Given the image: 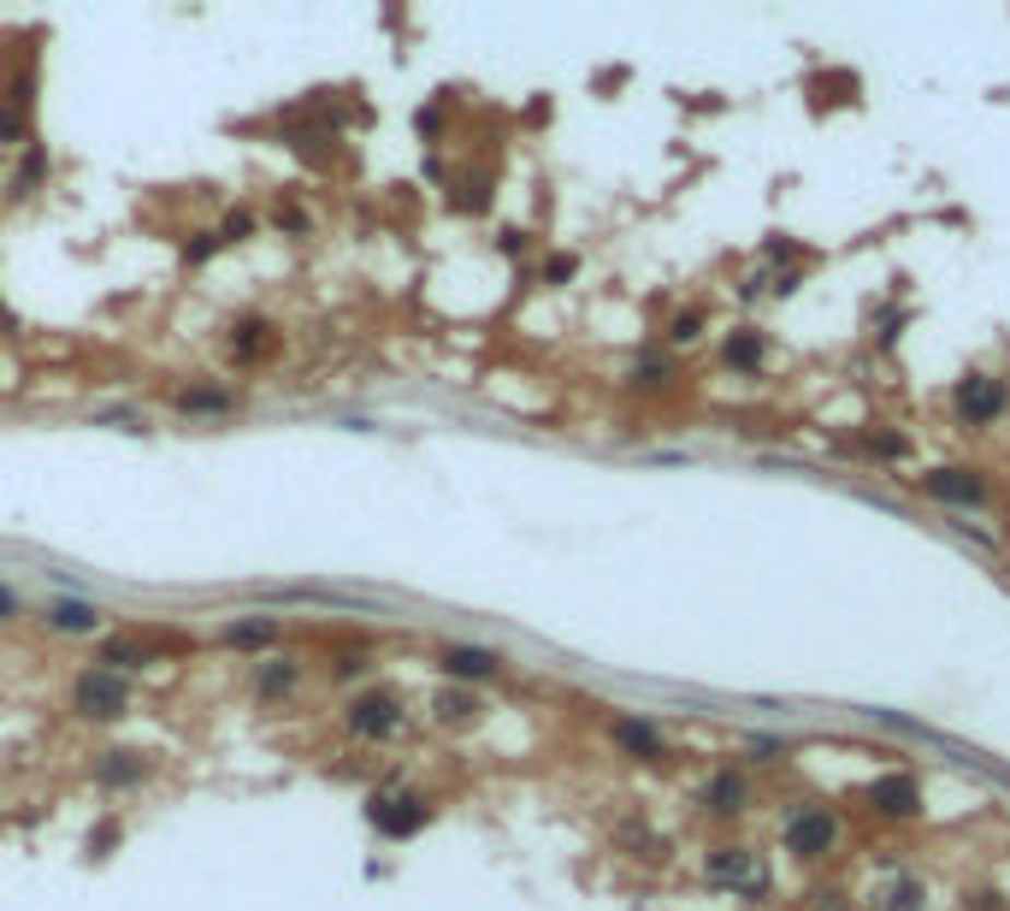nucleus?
<instances>
[{
    "mask_svg": "<svg viewBox=\"0 0 1010 911\" xmlns=\"http://www.w3.org/2000/svg\"><path fill=\"white\" fill-rule=\"evenodd\" d=\"M874 911H921V881L916 876H899L881 900H874Z\"/></svg>",
    "mask_w": 1010,
    "mask_h": 911,
    "instance_id": "b1692460",
    "label": "nucleus"
},
{
    "mask_svg": "<svg viewBox=\"0 0 1010 911\" xmlns=\"http://www.w3.org/2000/svg\"><path fill=\"white\" fill-rule=\"evenodd\" d=\"M951 409H958L963 427H987V421H999V414H1005V385L993 379V373H970V379H958Z\"/></svg>",
    "mask_w": 1010,
    "mask_h": 911,
    "instance_id": "9d476101",
    "label": "nucleus"
},
{
    "mask_svg": "<svg viewBox=\"0 0 1010 911\" xmlns=\"http://www.w3.org/2000/svg\"><path fill=\"white\" fill-rule=\"evenodd\" d=\"M704 811H709V817H739V811H744V775L715 770L709 787H704Z\"/></svg>",
    "mask_w": 1010,
    "mask_h": 911,
    "instance_id": "412c9836",
    "label": "nucleus"
},
{
    "mask_svg": "<svg viewBox=\"0 0 1010 911\" xmlns=\"http://www.w3.org/2000/svg\"><path fill=\"white\" fill-rule=\"evenodd\" d=\"M278 350V326L267 320V314H237L225 331V355L237 361V367H260V361H272Z\"/></svg>",
    "mask_w": 1010,
    "mask_h": 911,
    "instance_id": "6e6552de",
    "label": "nucleus"
},
{
    "mask_svg": "<svg viewBox=\"0 0 1010 911\" xmlns=\"http://www.w3.org/2000/svg\"><path fill=\"white\" fill-rule=\"evenodd\" d=\"M95 663H101V669H113V675H137V669H149V663H154V645L142 640V633H107V640L95 645Z\"/></svg>",
    "mask_w": 1010,
    "mask_h": 911,
    "instance_id": "f3484780",
    "label": "nucleus"
},
{
    "mask_svg": "<svg viewBox=\"0 0 1010 911\" xmlns=\"http://www.w3.org/2000/svg\"><path fill=\"white\" fill-rule=\"evenodd\" d=\"M833 834H839V822H833V811H822V805H798V811L786 817V852H792V859H822L833 846Z\"/></svg>",
    "mask_w": 1010,
    "mask_h": 911,
    "instance_id": "1a4fd4ad",
    "label": "nucleus"
},
{
    "mask_svg": "<svg viewBox=\"0 0 1010 911\" xmlns=\"http://www.w3.org/2000/svg\"><path fill=\"white\" fill-rule=\"evenodd\" d=\"M721 361H727V367H739V373H756V367H763V338H756V331H733Z\"/></svg>",
    "mask_w": 1010,
    "mask_h": 911,
    "instance_id": "4be33fe9",
    "label": "nucleus"
},
{
    "mask_svg": "<svg viewBox=\"0 0 1010 911\" xmlns=\"http://www.w3.org/2000/svg\"><path fill=\"white\" fill-rule=\"evenodd\" d=\"M367 669H373L367 651H337V657H331V681H361Z\"/></svg>",
    "mask_w": 1010,
    "mask_h": 911,
    "instance_id": "cd10ccee",
    "label": "nucleus"
},
{
    "mask_svg": "<svg viewBox=\"0 0 1010 911\" xmlns=\"http://www.w3.org/2000/svg\"><path fill=\"white\" fill-rule=\"evenodd\" d=\"M172 409L189 414V421H225V414L243 409V390L237 385H219V379H196V385L172 390Z\"/></svg>",
    "mask_w": 1010,
    "mask_h": 911,
    "instance_id": "0eeeda50",
    "label": "nucleus"
},
{
    "mask_svg": "<svg viewBox=\"0 0 1010 911\" xmlns=\"http://www.w3.org/2000/svg\"><path fill=\"white\" fill-rule=\"evenodd\" d=\"M798 284H803V272H780V279H774V291H780V296H792Z\"/></svg>",
    "mask_w": 1010,
    "mask_h": 911,
    "instance_id": "c9c22d12",
    "label": "nucleus"
},
{
    "mask_svg": "<svg viewBox=\"0 0 1010 911\" xmlns=\"http://www.w3.org/2000/svg\"><path fill=\"white\" fill-rule=\"evenodd\" d=\"M130 704H137V692H130V675H113V669H101V663L78 669V681H71V716H78V722L113 728V722L130 716Z\"/></svg>",
    "mask_w": 1010,
    "mask_h": 911,
    "instance_id": "f257e3e1",
    "label": "nucleus"
},
{
    "mask_svg": "<svg viewBox=\"0 0 1010 911\" xmlns=\"http://www.w3.org/2000/svg\"><path fill=\"white\" fill-rule=\"evenodd\" d=\"M668 373H673L668 355H644L638 367H633V385H638V390H656V385H668Z\"/></svg>",
    "mask_w": 1010,
    "mask_h": 911,
    "instance_id": "c85d7f7f",
    "label": "nucleus"
},
{
    "mask_svg": "<svg viewBox=\"0 0 1010 911\" xmlns=\"http://www.w3.org/2000/svg\"><path fill=\"white\" fill-rule=\"evenodd\" d=\"M496 243H503V255H520V249H526V231H515V225H508Z\"/></svg>",
    "mask_w": 1010,
    "mask_h": 911,
    "instance_id": "f704fd0d",
    "label": "nucleus"
},
{
    "mask_svg": "<svg viewBox=\"0 0 1010 911\" xmlns=\"http://www.w3.org/2000/svg\"><path fill=\"white\" fill-rule=\"evenodd\" d=\"M90 775H95V787H107V793H130L154 775V758L137 751V746H107V751L90 758Z\"/></svg>",
    "mask_w": 1010,
    "mask_h": 911,
    "instance_id": "423d86ee",
    "label": "nucleus"
},
{
    "mask_svg": "<svg viewBox=\"0 0 1010 911\" xmlns=\"http://www.w3.org/2000/svg\"><path fill=\"white\" fill-rule=\"evenodd\" d=\"M402 692L397 687H361L355 699L343 704V734L349 740H361V746H385V740H397L402 734Z\"/></svg>",
    "mask_w": 1010,
    "mask_h": 911,
    "instance_id": "f03ea898",
    "label": "nucleus"
},
{
    "mask_svg": "<svg viewBox=\"0 0 1010 911\" xmlns=\"http://www.w3.org/2000/svg\"><path fill=\"white\" fill-rule=\"evenodd\" d=\"M609 740L621 746L626 758H638V763H662V758H668V740H662V734H656L644 716H614V722H609Z\"/></svg>",
    "mask_w": 1010,
    "mask_h": 911,
    "instance_id": "2eb2a0df",
    "label": "nucleus"
},
{
    "mask_svg": "<svg viewBox=\"0 0 1010 911\" xmlns=\"http://www.w3.org/2000/svg\"><path fill=\"white\" fill-rule=\"evenodd\" d=\"M437 669L449 675V687H473V681H496L503 657L491 645H444L437 651Z\"/></svg>",
    "mask_w": 1010,
    "mask_h": 911,
    "instance_id": "f8f14e48",
    "label": "nucleus"
},
{
    "mask_svg": "<svg viewBox=\"0 0 1010 911\" xmlns=\"http://www.w3.org/2000/svg\"><path fill=\"white\" fill-rule=\"evenodd\" d=\"M579 272V255H550L544 260V284H567Z\"/></svg>",
    "mask_w": 1010,
    "mask_h": 911,
    "instance_id": "2f4dec72",
    "label": "nucleus"
},
{
    "mask_svg": "<svg viewBox=\"0 0 1010 911\" xmlns=\"http://www.w3.org/2000/svg\"><path fill=\"white\" fill-rule=\"evenodd\" d=\"M272 225H278V231H296V237H302V231H307V208H302V201H278V208H272Z\"/></svg>",
    "mask_w": 1010,
    "mask_h": 911,
    "instance_id": "c756f323",
    "label": "nucleus"
},
{
    "mask_svg": "<svg viewBox=\"0 0 1010 911\" xmlns=\"http://www.w3.org/2000/svg\"><path fill=\"white\" fill-rule=\"evenodd\" d=\"M874 451H881V456H904V439H892V432H886V439H874Z\"/></svg>",
    "mask_w": 1010,
    "mask_h": 911,
    "instance_id": "e433bc0d",
    "label": "nucleus"
},
{
    "mask_svg": "<svg viewBox=\"0 0 1010 911\" xmlns=\"http://www.w3.org/2000/svg\"><path fill=\"white\" fill-rule=\"evenodd\" d=\"M219 640L231 651H248V657H267L272 645H284V621L278 616H237V621H225Z\"/></svg>",
    "mask_w": 1010,
    "mask_h": 911,
    "instance_id": "4468645a",
    "label": "nucleus"
},
{
    "mask_svg": "<svg viewBox=\"0 0 1010 911\" xmlns=\"http://www.w3.org/2000/svg\"><path fill=\"white\" fill-rule=\"evenodd\" d=\"M255 213H248V208H231L225 213V220H219V243H225V249H231V243H248V237H255Z\"/></svg>",
    "mask_w": 1010,
    "mask_h": 911,
    "instance_id": "a878e982",
    "label": "nucleus"
},
{
    "mask_svg": "<svg viewBox=\"0 0 1010 911\" xmlns=\"http://www.w3.org/2000/svg\"><path fill=\"white\" fill-rule=\"evenodd\" d=\"M704 876H709V888H733L744 900H763L768 894V871L756 864V852H744V846H715L704 859Z\"/></svg>",
    "mask_w": 1010,
    "mask_h": 911,
    "instance_id": "39448f33",
    "label": "nucleus"
},
{
    "mask_svg": "<svg viewBox=\"0 0 1010 911\" xmlns=\"http://www.w3.org/2000/svg\"><path fill=\"white\" fill-rule=\"evenodd\" d=\"M248 687H255L260 704H284V699H296V687H302V663L267 651V657L248 663Z\"/></svg>",
    "mask_w": 1010,
    "mask_h": 911,
    "instance_id": "9b49d317",
    "label": "nucleus"
},
{
    "mask_svg": "<svg viewBox=\"0 0 1010 911\" xmlns=\"http://www.w3.org/2000/svg\"><path fill=\"white\" fill-rule=\"evenodd\" d=\"M48 172H54L48 142H31V149H24V161L12 166V178H7V201H31L42 184H48Z\"/></svg>",
    "mask_w": 1010,
    "mask_h": 911,
    "instance_id": "6ab92c4d",
    "label": "nucleus"
},
{
    "mask_svg": "<svg viewBox=\"0 0 1010 911\" xmlns=\"http://www.w3.org/2000/svg\"><path fill=\"white\" fill-rule=\"evenodd\" d=\"M815 911H845V906H839V894H815Z\"/></svg>",
    "mask_w": 1010,
    "mask_h": 911,
    "instance_id": "4c0bfd02",
    "label": "nucleus"
},
{
    "mask_svg": "<svg viewBox=\"0 0 1010 911\" xmlns=\"http://www.w3.org/2000/svg\"><path fill=\"white\" fill-rule=\"evenodd\" d=\"M426 822H432V799H426V793L378 787L373 799H367V829L378 834V841H414Z\"/></svg>",
    "mask_w": 1010,
    "mask_h": 911,
    "instance_id": "7ed1b4c3",
    "label": "nucleus"
},
{
    "mask_svg": "<svg viewBox=\"0 0 1010 911\" xmlns=\"http://www.w3.org/2000/svg\"><path fill=\"white\" fill-rule=\"evenodd\" d=\"M225 249V243H219V231H189V243H184V260L189 267H208V260Z\"/></svg>",
    "mask_w": 1010,
    "mask_h": 911,
    "instance_id": "bb28decb",
    "label": "nucleus"
},
{
    "mask_svg": "<svg viewBox=\"0 0 1010 911\" xmlns=\"http://www.w3.org/2000/svg\"><path fill=\"white\" fill-rule=\"evenodd\" d=\"M479 711H485V704H479L473 687H437L432 692V716L444 722V728H467V722H479Z\"/></svg>",
    "mask_w": 1010,
    "mask_h": 911,
    "instance_id": "aec40b11",
    "label": "nucleus"
},
{
    "mask_svg": "<svg viewBox=\"0 0 1010 911\" xmlns=\"http://www.w3.org/2000/svg\"><path fill=\"white\" fill-rule=\"evenodd\" d=\"M456 208H461V213H485V208H491V178H485V172L456 184Z\"/></svg>",
    "mask_w": 1010,
    "mask_h": 911,
    "instance_id": "393cba45",
    "label": "nucleus"
},
{
    "mask_svg": "<svg viewBox=\"0 0 1010 911\" xmlns=\"http://www.w3.org/2000/svg\"><path fill=\"white\" fill-rule=\"evenodd\" d=\"M414 130H420V137H437V130H444V107H437V101H432V107H420Z\"/></svg>",
    "mask_w": 1010,
    "mask_h": 911,
    "instance_id": "473e14b6",
    "label": "nucleus"
},
{
    "mask_svg": "<svg viewBox=\"0 0 1010 911\" xmlns=\"http://www.w3.org/2000/svg\"><path fill=\"white\" fill-rule=\"evenodd\" d=\"M119 841H125V822L119 817H101L95 829H90V841H83V852H90V859H113Z\"/></svg>",
    "mask_w": 1010,
    "mask_h": 911,
    "instance_id": "5701e85b",
    "label": "nucleus"
},
{
    "mask_svg": "<svg viewBox=\"0 0 1010 911\" xmlns=\"http://www.w3.org/2000/svg\"><path fill=\"white\" fill-rule=\"evenodd\" d=\"M862 799H869V811H881V817H911L921 805V787H916V775L899 770V775H874Z\"/></svg>",
    "mask_w": 1010,
    "mask_h": 911,
    "instance_id": "dca6fc26",
    "label": "nucleus"
},
{
    "mask_svg": "<svg viewBox=\"0 0 1010 911\" xmlns=\"http://www.w3.org/2000/svg\"><path fill=\"white\" fill-rule=\"evenodd\" d=\"M921 486H928V498H940V503H963V510L987 498V480H980L975 468H933Z\"/></svg>",
    "mask_w": 1010,
    "mask_h": 911,
    "instance_id": "a211bd4d",
    "label": "nucleus"
},
{
    "mask_svg": "<svg viewBox=\"0 0 1010 911\" xmlns=\"http://www.w3.org/2000/svg\"><path fill=\"white\" fill-rule=\"evenodd\" d=\"M31 125H36V66L24 60L7 83H0V142L31 149Z\"/></svg>",
    "mask_w": 1010,
    "mask_h": 911,
    "instance_id": "20e7f679",
    "label": "nucleus"
},
{
    "mask_svg": "<svg viewBox=\"0 0 1010 911\" xmlns=\"http://www.w3.org/2000/svg\"><path fill=\"white\" fill-rule=\"evenodd\" d=\"M42 621H48V633H66V640H95L101 628H107V610L90 598H54L48 610H42Z\"/></svg>",
    "mask_w": 1010,
    "mask_h": 911,
    "instance_id": "ddd939ff",
    "label": "nucleus"
},
{
    "mask_svg": "<svg viewBox=\"0 0 1010 911\" xmlns=\"http://www.w3.org/2000/svg\"><path fill=\"white\" fill-rule=\"evenodd\" d=\"M7 621H19V592L0 586V628H7Z\"/></svg>",
    "mask_w": 1010,
    "mask_h": 911,
    "instance_id": "72a5a7b5",
    "label": "nucleus"
},
{
    "mask_svg": "<svg viewBox=\"0 0 1010 911\" xmlns=\"http://www.w3.org/2000/svg\"><path fill=\"white\" fill-rule=\"evenodd\" d=\"M697 331H704V314H697V308H685V314H673L668 338H673V343H692V338H697Z\"/></svg>",
    "mask_w": 1010,
    "mask_h": 911,
    "instance_id": "7c9ffc66",
    "label": "nucleus"
}]
</instances>
